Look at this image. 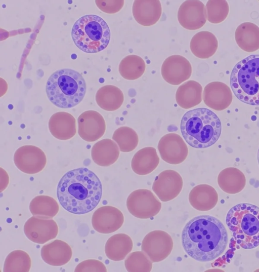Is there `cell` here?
<instances>
[{
    "mask_svg": "<svg viewBox=\"0 0 259 272\" xmlns=\"http://www.w3.org/2000/svg\"><path fill=\"white\" fill-rule=\"evenodd\" d=\"M203 99L208 107L215 110H223L230 106L233 96L227 85L221 82H212L205 87Z\"/></svg>",
    "mask_w": 259,
    "mask_h": 272,
    "instance_id": "cell-18",
    "label": "cell"
},
{
    "mask_svg": "<svg viewBox=\"0 0 259 272\" xmlns=\"http://www.w3.org/2000/svg\"><path fill=\"white\" fill-rule=\"evenodd\" d=\"M59 206L54 198L40 195L34 197L29 204L31 213L35 216L51 219L58 213Z\"/></svg>",
    "mask_w": 259,
    "mask_h": 272,
    "instance_id": "cell-31",
    "label": "cell"
},
{
    "mask_svg": "<svg viewBox=\"0 0 259 272\" xmlns=\"http://www.w3.org/2000/svg\"><path fill=\"white\" fill-rule=\"evenodd\" d=\"M119 156V149L111 139H104L96 142L92 147L91 156L98 165L107 167L114 164Z\"/></svg>",
    "mask_w": 259,
    "mask_h": 272,
    "instance_id": "cell-23",
    "label": "cell"
},
{
    "mask_svg": "<svg viewBox=\"0 0 259 272\" xmlns=\"http://www.w3.org/2000/svg\"><path fill=\"white\" fill-rule=\"evenodd\" d=\"M158 149L161 159L172 165L183 162L188 154V147L182 138L174 133L167 134L161 138Z\"/></svg>",
    "mask_w": 259,
    "mask_h": 272,
    "instance_id": "cell-12",
    "label": "cell"
},
{
    "mask_svg": "<svg viewBox=\"0 0 259 272\" xmlns=\"http://www.w3.org/2000/svg\"><path fill=\"white\" fill-rule=\"evenodd\" d=\"M236 42L242 50L252 52L259 49V27L251 22L240 24L235 32Z\"/></svg>",
    "mask_w": 259,
    "mask_h": 272,
    "instance_id": "cell-27",
    "label": "cell"
},
{
    "mask_svg": "<svg viewBox=\"0 0 259 272\" xmlns=\"http://www.w3.org/2000/svg\"><path fill=\"white\" fill-rule=\"evenodd\" d=\"M75 45L88 53L104 50L109 43L110 31L105 21L96 15H87L74 24L71 32Z\"/></svg>",
    "mask_w": 259,
    "mask_h": 272,
    "instance_id": "cell-6",
    "label": "cell"
},
{
    "mask_svg": "<svg viewBox=\"0 0 259 272\" xmlns=\"http://www.w3.org/2000/svg\"><path fill=\"white\" fill-rule=\"evenodd\" d=\"M202 87L195 81H188L181 85L176 93V100L182 108L188 109L198 105L202 101Z\"/></svg>",
    "mask_w": 259,
    "mask_h": 272,
    "instance_id": "cell-26",
    "label": "cell"
},
{
    "mask_svg": "<svg viewBox=\"0 0 259 272\" xmlns=\"http://www.w3.org/2000/svg\"><path fill=\"white\" fill-rule=\"evenodd\" d=\"M23 229L29 240L39 244L55 238L58 233V226L55 220L35 216L26 221Z\"/></svg>",
    "mask_w": 259,
    "mask_h": 272,
    "instance_id": "cell-11",
    "label": "cell"
},
{
    "mask_svg": "<svg viewBox=\"0 0 259 272\" xmlns=\"http://www.w3.org/2000/svg\"><path fill=\"white\" fill-rule=\"evenodd\" d=\"M183 179L178 172L166 170L160 173L154 181L152 189L162 202L176 198L183 187Z\"/></svg>",
    "mask_w": 259,
    "mask_h": 272,
    "instance_id": "cell-13",
    "label": "cell"
},
{
    "mask_svg": "<svg viewBox=\"0 0 259 272\" xmlns=\"http://www.w3.org/2000/svg\"><path fill=\"white\" fill-rule=\"evenodd\" d=\"M226 223L238 246L247 249L259 246V207L237 204L228 211Z\"/></svg>",
    "mask_w": 259,
    "mask_h": 272,
    "instance_id": "cell-5",
    "label": "cell"
},
{
    "mask_svg": "<svg viewBox=\"0 0 259 272\" xmlns=\"http://www.w3.org/2000/svg\"><path fill=\"white\" fill-rule=\"evenodd\" d=\"M49 129L51 134L56 138L61 140L70 139L76 134L75 119L68 112H56L49 120Z\"/></svg>",
    "mask_w": 259,
    "mask_h": 272,
    "instance_id": "cell-21",
    "label": "cell"
},
{
    "mask_svg": "<svg viewBox=\"0 0 259 272\" xmlns=\"http://www.w3.org/2000/svg\"><path fill=\"white\" fill-rule=\"evenodd\" d=\"M218 183L224 192L235 194L243 190L246 184V179L244 174L238 169L229 167L219 173Z\"/></svg>",
    "mask_w": 259,
    "mask_h": 272,
    "instance_id": "cell-29",
    "label": "cell"
},
{
    "mask_svg": "<svg viewBox=\"0 0 259 272\" xmlns=\"http://www.w3.org/2000/svg\"><path fill=\"white\" fill-rule=\"evenodd\" d=\"M159 158L156 149L146 147L138 150L134 156L131 167L137 174L145 175L153 172L158 166Z\"/></svg>",
    "mask_w": 259,
    "mask_h": 272,
    "instance_id": "cell-25",
    "label": "cell"
},
{
    "mask_svg": "<svg viewBox=\"0 0 259 272\" xmlns=\"http://www.w3.org/2000/svg\"><path fill=\"white\" fill-rule=\"evenodd\" d=\"M152 261L142 251L132 252L125 259L124 265L127 271L149 272L152 268Z\"/></svg>",
    "mask_w": 259,
    "mask_h": 272,
    "instance_id": "cell-35",
    "label": "cell"
},
{
    "mask_svg": "<svg viewBox=\"0 0 259 272\" xmlns=\"http://www.w3.org/2000/svg\"><path fill=\"white\" fill-rule=\"evenodd\" d=\"M146 68L144 60L140 56L130 55L121 60L119 65V71L124 79L135 80L141 77Z\"/></svg>",
    "mask_w": 259,
    "mask_h": 272,
    "instance_id": "cell-32",
    "label": "cell"
},
{
    "mask_svg": "<svg viewBox=\"0 0 259 272\" xmlns=\"http://www.w3.org/2000/svg\"><path fill=\"white\" fill-rule=\"evenodd\" d=\"M178 19L182 27L188 30H196L206 23L207 14L203 3L198 0H187L179 7Z\"/></svg>",
    "mask_w": 259,
    "mask_h": 272,
    "instance_id": "cell-14",
    "label": "cell"
},
{
    "mask_svg": "<svg viewBox=\"0 0 259 272\" xmlns=\"http://www.w3.org/2000/svg\"><path fill=\"white\" fill-rule=\"evenodd\" d=\"M124 100L122 92L113 85H106L100 88L96 94L97 104L103 109L112 111L120 107Z\"/></svg>",
    "mask_w": 259,
    "mask_h": 272,
    "instance_id": "cell-30",
    "label": "cell"
},
{
    "mask_svg": "<svg viewBox=\"0 0 259 272\" xmlns=\"http://www.w3.org/2000/svg\"><path fill=\"white\" fill-rule=\"evenodd\" d=\"M31 265L29 255L25 251L17 250L10 253L4 264L5 272H28Z\"/></svg>",
    "mask_w": 259,
    "mask_h": 272,
    "instance_id": "cell-33",
    "label": "cell"
},
{
    "mask_svg": "<svg viewBox=\"0 0 259 272\" xmlns=\"http://www.w3.org/2000/svg\"><path fill=\"white\" fill-rule=\"evenodd\" d=\"M191 205L195 209L207 211L213 208L218 201L215 189L208 184H199L194 187L189 195Z\"/></svg>",
    "mask_w": 259,
    "mask_h": 272,
    "instance_id": "cell-22",
    "label": "cell"
},
{
    "mask_svg": "<svg viewBox=\"0 0 259 272\" xmlns=\"http://www.w3.org/2000/svg\"><path fill=\"white\" fill-rule=\"evenodd\" d=\"M124 216L117 208L105 206L98 208L93 213L92 224L94 229L101 234H107L118 230L122 225Z\"/></svg>",
    "mask_w": 259,
    "mask_h": 272,
    "instance_id": "cell-16",
    "label": "cell"
},
{
    "mask_svg": "<svg viewBox=\"0 0 259 272\" xmlns=\"http://www.w3.org/2000/svg\"><path fill=\"white\" fill-rule=\"evenodd\" d=\"M218 47L215 36L210 32L202 31L196 33L192 38L190 48L197 57L207 59L214 54Z\"/></svg>",
    "mask_w": 259,
    "mask_h": 272,
    "instance_id": "cell-24",
    "label": "cell"
},
{
    "mask_svg": "<svg viewBox=\"0 0 259 272\" xmlns=\"http://www.w3.org/2000/svg\"><path fill=\"white\" fill-rule=\"evenodd\" d=\"M75 272L85 271H107L105 265L100 261L96 259H88L79 263L74 269Z\"/></svg>",
    "mask_w": 259,
    "mask_h": 272,
    "instance_id": "cell-37",
    "label": "cell"
},
{
    "mask_svg": "<svg viewBox=\"0 0 259 272\" xmlns=\"http://www.w3.org/2000/svg\"><path fill=\"white\" fill-rule=\"evenodd\" d=\"M86 92L85 81L78 72L68 68L59 69L52 74L46 84L50 101L62 108L73 107L83 99Z\"/></svg>",
    "mask_w": 259,
    "mask_h": 272,
    "instance_id": "cell-4",
    "label": "cell"
},
{
    "mask_svg": "<svg viewBox=\"0 0 259 272\" xmlns=\"http://www.w3.org/2000/svg\"><path fill=\"white\" fill-rule=\"evenodd\" d=\"M14 162L21 171L28 174L37 173L47 163L45 152L39 147L28 145L21 146L15 151Z\"/></svg>",
    "mask_w": 259,
    "mask_h": 272,
    "instance_id": "cell-10",
    "label": "cell"
},
{
    "mask_svg": "<svg viewBox=\"0 0 259 272\" xmlns=\"http://www.w3.org/2000/svg\"><path fill=\"white\" fill-rule=\"evenodd\" d=\"M180 130L190 146L204 148L217 141L222 126L219 118L213 111L205 108H198L189 110L184 114Z\"/></svg>",
    "mask_w": 259,
    "mask_h": 272,
    "instance_id": "cell-3",
    "label": "cell"
},
{
    "mask_svg": "<svg viewBox=\"0 0 259 272\" xmlns=\"http://www.w3.org/2000/svg\"><path fill=\"white\" fill-rule=\"evenodd\" d=\"M231 89L240 101L259 105V55H251L238 62L230 76Z\"/></svg>",
    "mask_w": 259,
    "mask_h": 272,
    "instance_id": "cell-7",
    "label": "cell"
},
{
    "mask_svg": "<svg viewBox=\"0 0 259 272\" xmlns=\"http://www.w3.org/2000/svg\"><path fill=\"white\" fill-rule=\"evenodd\" d=\"M42 259L46 263L55 266H62L71 259L72 251L65 242L55 240L42 246L40 251Z\"/></svg>",
    "mask_w": 259,
    "mask_h": 272,
    "instance_id": "cell-20",
    "label": "cell"
},
{
    "mask_svg": "<svg viewBox=\"0 0 259 272\" xmlns=\"http://www.w3.org/2000/svg\"><path fill=\"white\" fill-rule=\"evenodd\" d=\"M132 11L133 16L139 24L149 26L159 20L162 8L158 0H136L134 2Z\"/></svg>",
    "mask_w": 259,
    "mask_h": 272,
    "instance_id": "cell-19",
    "label": "cell"
},
{
    "mask_svg": "<svg viewBox=\"0 0 259 272\" xmlns=\"http://www.w3.org/2000/svg\"><path fill=\"white\" fill-rule=\"evenodd\" d=\"M112 139L118 145L120 150L124 152L134 150L139 143L136 132L126 126L117 128L113 134Z\"/></svg>",
    "mask_w": 259,
    "mask_h": 272,
    "instance_id": "cell-34",
    "label": "cell"
},
{
    "mask_svg": "<svg viewBox=\"0 0 259 272\" xmlns=\"http://www.w3.org/2000/svg\"><path fill=\"white\" fill-rule=\"evenodd\" d=\"M102 186L98 177L86 168L65 173L57 188L58 199L62 207L75 214H83L95 209L102 197Z\"/></svg>",
    "mask_w": 259,
    "mask_h": 272,
    "instance_id": "cell-2",
    "label": "cell"
},
{
    "mask_svg": "<svg viewBox=\"0 0 259 272\" xmlns=\"http://www.w3.org/2000/svg\"><path fill=\"white\" fill-rule=\"evenodd\" d=\"M98 7L103 12L113 14L119 12L124 5V1H96Z\"/></svg>",
    "mask_w": 259,
    "mask_h": 272,
    "instance_id": "cell-38",
    "label": "cell"
},
{
    "mask_svg": "<svg viewBox=\"0 0 259 272\" xmlns=\"http://www.w3.org/2000/svg\"><path fill=\"white\" fill-rule=\"evenodd\" d=\"M133 246V241L128 235L118 234L111 236L107 241L105 252L109 259L120 261L132 251Z\"/></svg>",
    "mask_w": 259,
    "mask_h": 272,
    "instance_id": "cell-28",
    "label": "cell"
},
{
    "mask_svg": "<svg viewBox=\"0 0 259 272\" xmlns=\"http://www.w3.org/2000/svg\"><path fill=\"white\" fill-rule=\"evenodd\" d=\"M126 207L134 216L140 219H148L159 213L161 203L150 190L140 189L134 190L128 196Z\"/></svg>",
    "mask_w": 259,
    "mask_h": 272,
    "instance_id": "cell-8",
    "label": "cell"
},
{
    "mask_svg": "<svg viewBox=\"0 0 259 272\" xmlns=\"http://www.w3.org/2000/svg\"><path fill=\"white\" fill-rule=\"evenodd\" d=\"M257 160H258V163L259 165V148H258V152H257Z\"/></svg>",
    "mask_w": 259,
    "mask_h": 272,
    "instance_id": "cell-39",
    "label": "cell"
},
{
    "mask_svg": "<svg viewBox=\"0 0 259 272\" xmlns=\"http://www.w3.org/2000/svg\"><path fill=\"white\" fill-rule=\"evenodd\" d=\"M206 11L208 21L217 24L223 22L227 18L229 7L226 1L210 0L206 3Z\"/></svg>",
    "mask_w": 259,
    "mask_h": 272,
    "instance_id": "cell-36",
    "label": "cell"
},
{
    "mask_svg": "<svg viewBox=\"0 0 259 272\" xmlns=\"http://www.w3.org/2000/svg\"><path fill=\"white\" fill-rule=\"evenodd\" d=\"M163 79L168 84L178 85L188 80L192 73V66L184 57L174 55L167 57L161 68Z\"/></svg>",
    "mask_w": 259,
    "mask_h": 272,
    "instance_id": "cell-15",
    "label": "cell"
},
{
    "mask_svg": "<svg viewBox=\"0 0 259 272\" xmlns=\"http://www.w3.org/2000/svg\"><path fill=\"white\" fill-rule=\"evenodd\" d=\"M228 234L224 224L217 218L199 215L189 220L182 233L185 251L200 262L214 260L225 251Z\"/></svg>",
    "mask_w": 259,
    "mask_h": 272,
    "instance_id": "cell-1",
    "label": "cell"
},
{
    "mask_svg": "<svg viewBox=\"0 0 259 272\" xmlns=\"http://www.w3.org/2000/svg\"><path fill=\"white\" fill-rule=\"evenodd\" d=\"M173 248L171 236L162 230L149 232L141 244V249L153 262H158L167 258Z\"/></svg>",
    "mask_w": 259,
    "mask_h": 272,
    "instance_id": "cell-9",
    "label": "cell"
},
{
    "mask_svg": "<svg viewBox=\"0 0 259 272\" xmlns=\"http://www.w3.org/2000/svg\"><path fill=\"white\" fill-rule=\"evenodd\" d=\"M106 123L103 116L95 110H87L78 118V133L87 142L95 141L104 135Z\"/></svg>",
    "mask_w": 259,
    "mask_h": 272,
    "instance_id": "cell-17",
    "label": "cell"
}]
</instances>
